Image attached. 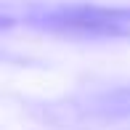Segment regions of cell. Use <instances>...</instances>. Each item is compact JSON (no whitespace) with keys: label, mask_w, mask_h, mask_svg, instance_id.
<instances>
[{"label":"cell","mask_w":130,"mask_h":130,"mask_svg":"<svg viewBox=\"0 0 130 130\" xmlns=\"http://www.w3.org/2000/svg\"><path fill=\"white\" fill-rule=\"evenodd\" d=\"M37 27L85 37H114L130 32V8H104V5H56L43 8L32 16Z\"/></svg>","instance_id":"cell-1"}]
</instances>
